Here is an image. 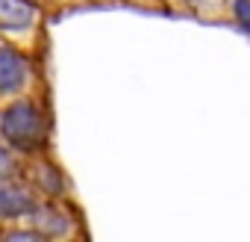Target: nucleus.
<instances>
[{"mask_svg":"<svg viewBox=\"0 0 250 242\" xmlns=\"http://www.w3.org/2000/svg\"><path fill=\"white\" fill-rule=\"evenodd\" d=\"M0 133L21 148H33L44 136V118L33 100H15L0 115Z\"/></svg>","mask_w":250,"mask_h":242,"instance_id":"obj_1","label":"nucleus"},{"mask_svg":"<svg viewBox=\"0 0 250 242\" xmlns=\"http://www.w3.org/2000/svg\"><path fill=\"white\" fill-rule=\"evenodd\" d=\"M27 74H30V62L18 50L0 48V92L3 95L18 92L27 83Z\"/></svg>","mask_w":250,"mask_h":242,"instance_id":"obj_2","label":"nucleus"},{"mask_svg":"<svg viewBox=\"0 0 250 242\" xmlns=\"http://www.w3.org/2000/svg\"><path fill=\"white\" fill-rule=\"evenodd\" d=\"M36 6L30 0H0V27L3 30H21L33 24Z\"/></svg>","mask_w":250,"mask_h":242,"instance_id":"obj_3","label":"nucleus"},{"mask_svg":"<svg viewBox=\"0 0 250 242\" xmlns=\"http://www.w3.org/2000/svg\"><path fill=\"white\" fill-rule=\"evenodd\" d=\"M33 210V198L15 186H0V216H21Z\"/></svg>","mask_w":250,"mask_h":242,"instance_id":"obj_4","label":"nucleus"},{"mask_svg":"<svg viewBox=\"0 0 250 242\" xmlns=\"http://www.w3.org/2000/svg\"><path fill=\"white\" fill-rule=\"evenodd\" d=\"M36 221H39V230H42V233H50V236H59V233H65V230L71 227L68 216H65V213H59V210H53V207L39 210Z\"/></svg>","mask_w":250,"mask_h":242,"instance_id":"obj_5","label":"nucleus"},{"mask_svg":"<svg viewBox=\"0 0 250 242\" xmlns=\"http://www.w3.org/2000/svg\"><path fill=\"white\" fill-rule=\"evenodd\" d=\"M232 9H235V21H238V27L247 33V30H250V0H235Z\"/></svg>","mask_w":250,"mask_h":242,"instance_id":"obj_6","label":"nucleus"},{"mask_svg":"<svg viewBox=\"0 0 250 242\" xmlns=\"http://www.w3.org/2000/svg\"><path fill=\"white\" fill-rule=\"evenodd\" d=\"M0 242H44L39 233H33V230H9Z\"/></svg>","mask_w":250,"mask_h":242,"instance_id":"obj_7","label":"nucleus"},{"mask_svg":"<svg viewBox=\"0 0 250 242\" xmlns=\"http://www.w3.org/2000/svg\"><path fill=\"white\" fill-rule=\"evenodd\" d=\"M9 174H15V163L6 148H0V177H9Z\"/></svg>","mask_w":250,"mask_h":242,"instance_id":"obj_8","label":"nucleus"}]
</instances>
